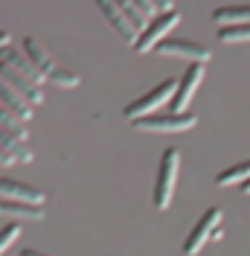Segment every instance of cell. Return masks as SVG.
Here are the masks:
<instances>
[{
	"instance_id": "obj_5",
	"label": "cell",
	"mask_w": 250,
	"mask_h": 256,
	"mask_svg": "<svg viewBox=\"0 0 250 256\" xmlns=\"http://www.w3.org/2000/svg\"><path fill=\"white\" fill-rule=\"evenodd\" d=\"M198 122V116L195 114H152V116H146L140 122H134V128H140V131H154V134H180V131H189V128H195Z\"/></svg>"
},
{
	"instance_id": "obj_14",
	"label": "cell",
	"mask_w": 250,
	"mask_h": 256,
	"mask_svg": "<svg viewBox=\"0 0 250 256\" xmlns=\"http://www.w3.org/2000/svg\"><path fill=\"white\" fill-rule=\"evenodd\" d=\"M0 79L6 82V84H12L15 90H20L32 105H41V102H44V90H41V88H35L32 82H26L24 76H18L15 70H9L6 64H0Z\"/></svg>"
},
{
	"instance_id": "obj_13",
	"label": "cell",
	"mask_w": 250,
	"mask_h": 256,
	"mask_svg": "<svg viewBox=\"0 0 250 256\" xmlns=\"http://www.w3.org/2000/svg\"><path fill=\"white\" fill-rule=\"evenodd\" d=\"M0 102H3V105H9V108H12L24 122H30V120H32V108H35V105H32L20 90H15L12 84H6L3 79H0Z\"/></svg>"
},
{
	"instance_id": "obj_19",
	"label": "cell",
	"mask_w": 250,
	"mask_h": 256,
	"mask_svg": "<svg viewBox=\"0 0 250 256\" xmlns=\"http://www.w3.org/2000/svg\"><path fill=\"white\" fill-rule=\"evenodd\" d=\"M0 126L9 128V131H26V122H24L9 105H3V102H0Z\"/></svg>"
},
{
	"instance_id": "obj_23",
	"label": "cell",
	"mask_w": 250,
	"mask_h": 256,
	"mask_svg": "<svg viewBox=\"0 0 250 256\" xmlns=\"http://www.w3.org/2000/svg\"><path fill=\"white\" fill-rule=\"evenodd\" d=\"M131 3H134V6L140 9V15L146 18V20H148V18L154 15V6H152V0H131Z\"/></svg>"
},
{
	"instance_id": "obj_9",
	"label": "cell",
	"mask_w": 250,
	"mask_h": 256,
	"mask_svg": "<svg viewBox=\"0 0 250 256\" xmlns=\"http://www.w3.org/2000/svg\"><path fill=\"white\" fill-rule=\"evenodd\" d=\"M204 73H206V64H189V70L184 73V79L178 82V94L172 99V111L174 114H186L189 102L195 99V90L204 82Z\"/></svg>"
},
{
	"instance_id": "obj_15",
	"label": "cell",
	"mask_w": 250,
	"mask_h": 256,
	"mask_svg": "<svg viewBox=\"0 0 250 256\" xmlns=\"http://www.w3.org/2000/svg\"><path fill=\"white\" fill-rule=\"evenodd\" d=\"M24 52H26L32 62H35L41 70H44V73H47V79L56 73V70H58V67H62V64H58V62H56V58L47 52V50H44V44H41V41H35L32 35H30V38H24Z\"/></svg>"
},
{
	"instance_id": "obj_12",
	"label": "cell",
	"mask_w": 250,
	"mask_h": 256,
	"mask_svg": "<svg viewBox=\"0 0 250 256\" xmlns=\"http://www.w3.org/2000/svg\"><path fill=\"white\" fill-rule=\"evenodd\" d=\"M0 216L9 222H41L44 207L41 204H24V201H6L0 198Z\"/></svg>"
},
{
	"instance_id": "obj_3",
	"label": "cell",
	"mask_w": 250,
	"mask_h": 256,
	"mask_svg": "<svg viewBox=\"0 0 250 256\" xmlns=\"http://www.w3.org/2000/svg\"><path fill=\"white\" fill-rule=\"evenodd\" d=\"M180 20V12L178 9H169V12H160L157 18H152L148 20V26L142 30V35L137 38V44H134V50L140 52V56H148V52H154L157 44H163L166 38H169V32H172V26Z\"/></svg>"
},
{
	"instance_id": "obj_26",
	"label": "cell",
	"mask_w": 250,
	"mask_h": 256,
	"mask_svg": "<svg viewBox=\"0 0 250 256\" xmlns=\"http://www.w3.org/2000/svg\"><path fill=\"white\" fill-rule=\"evenodd\" d=\"M12 163H15V160H12L6 152H3V148H0V166H12Z\"/></svg>"
},
{
	"instance_id": "obj_1",
	"label": "cell",
	"mask_w": 250,
	"mask_h": 256,
	"mask_svg": "<svg viewBox=\"0 0 250 256\" xmlns=\"http://www.w3.org/2000/svg\"><path fill=\"white\" fill-rule=\"evenodd\" d=\"M174 94H178V82L174 79H163L146 96L134 99L131 105H125V111H122L125 120H128V122H140V120H146V116H152V114H157L160 105H169V102L174 99Z\"/></svg>"
},
{
	"instance_id": "obj_11",
	"label": "cell",
	"mask_w": 250,
	"mask_h": 256,
	"mask_svg": "<svg viewBox=\"0 0 250 256\" xmlns=\"http://www.w3.org/2000/svg\"><path fill=\"white\" fill-rule=\"evenodd\" d=\"M0 148L15 163H32V152L26 146V131H9L0 126Z\"/></svg>"
},
{
	"instance_id": "obj_25",
	"label": "cell",
	"mask_w": 250,
	"mask_h": 256,
	"mask_svg": "<svg viewBox=\"0 0 250 256\" xmlns=\"http://www.w3.org/2000/svg\"><path fill=\"white\" fill-rule=\"evenodd\" d=\"M9 44H12V35H9V32H0V52L9 47Z\"/></svg>"
},
{
	"instance_id": "obj_20",
	"label": "cell",
	"mask_w": 250,
	"mask_h": 256,
	"mask_svg": "<svg viewBox=\"0 0 250 256\" xmlns=\"http://www.w3.org/2000/svg\"><path fill=\"white\" fill-rule=\"evenodd\" d=\"M47 82L58 84V88H76V84H78L82 79H78L73 70H64V67H58V70H56V73H52V76H50Z\"/></svg>"
},
{
	"instance_id": "obj_21",
	"label": "cell",
	"mask_w": 250,
	"mask_h": 256,
	"mask_svg": "<svg viewBox=\"0 0 250 256\" xmlns=\"http://www.w3.org/2000/svg\"><path fill=\"white\" fill-rule=\"evenodd\" d=\"M18 236H20V224H18V222L6 224V227L0 230V254H3V250H9V248H12V242H15Z\"/></svg>"
},
{
	"instance_id": "obj_28",
	"label": "cell",
	"mask_w": 250,
	"mask_h": 256,
	"mask_svg": "<svg viewBox=\"0 0 250 256\" xmlns=\"http://www.w3.org/2000/svg\"><path fill=\"white\" fill-rule=\"evenodd\" d=\"M242 192H244V195H250V180H244V184H242Z\"/></svg>"
},
{
	"instance_id": "obj_18",
	"label": "cell",
	"mask_w": 250,
	"mask_h": 256,
	"mask_svg": "<svg viewBox=\"0 0 250 256\" xmlns=\"http://www.w3.org/2000/svg\"><path fill=\"white\" fill-rule=\"evenodd\" d=\"M218 41H224V44H242V41H250V24L218 26Z\"/></svg>"
},
{
	"instance_id": "obj_4",
	"label": "cell",
	"mask_w": 250,
	"mask_h": 256,
	"mask_svg": "<svg viewBox=\"0 0 250 256\" xmlns=\"http://www.w3.org/2000/svg\"><path fill=\"white\" fill-rule=\"evenodd\" d=\"M221 218H224V212H221L218 207H210L206 212H204L201 218L195 222V227L189 230L186 242H184V254L186 256H195L204 250V244L216 236V230L221 227Z\"/></svg>"
},
{
	"instance_id": "obj_17",
	"label": "cell",
	"mask_w": 250,
	"mask_h": 256,
	"mask_svg": "<svg viewBox=\"0 0 250 256\" xmlns=\"http://www.w3.org/2000/svg\"><path fill=\"white\" fill-rule=\"evenodd\" d=\"M244 180H250V160L238 163V166H230V169H224V172L216 178L218 186H236V184H244Z\"/></svg>"
},
{
	"instance_id": "obj_2",
	"label": "cell",
	"mask_w": 250,
	"mask_h": 256,
	"mask_svg": "<svg viewBox=\"0 0 250 256\" xmlns=\"http://www.w3.org/2000/svg\"><path fill=\"white\" fill-rule=\"evenodd\" d=\"M178 169H180V148H166L160 158V169H157V184H154V207L163 212L169 210L174 195V184H178Z\"/></svg>"
},
{
	"instance_id": "obj_7",
	"label": "cell",
	"mask_w": 250,
	"mask_h": 256,
	"mask_svg": "<svg viewBox=\"0 0 250 256\" xmlns=\"http://www.w3.org/2000/svg\"><path fill=\"white\" fill-rule=\"evenodd\" d=\"M154 52L160 56H172V58H189L192 64H210L212 58V52L210 47H204V44H195V41H184V38H166L163 44H157Z\"/></svg>"
},
{
	"instance_id": "obj_24",
	"label": "cell",
	"mask_w": 250,
	"mask_h": 256,
	"mask_svg": "<svg viewBox=\"0 0 250 256\" xmlns=\"http://www.w3.org/2000/svg\"><path fill=\"white\" fill-rule=\"evenodd\" d=\"M152 6H154V12H169V9H174L172 0H152Z\"/></svg>"
},
{
	"instance_id": "obj_22",
	"label": "cell",
	"mask_w": 250,
	"mask_h": 256,
	"mask_svg": "<svg viewBox=\"0 0 250 256\" xmlns=\"http://www.w3.org/2000/svg\"><path fill=\"white\" fill-rule=\"evenodd\" d=\"M114 3H116V6H122L125 12H128V15L134 18V20H137V24H140L142 30H146V18L140 15V9H137V6H134V3H131V0H114Z\"/></svg>"
},
{
	"instance_id": "obj_27",
	"label": "cell",
	"mask_w": 250,
	"mask_h": 256,
	"mask_svg": "<svg viewBox=\"0 0 250 256\" xmlns=\"http://www.w3.org/2000/svg\"><path fill=\"white\" fill-rule=\"evenodd\" d=\"M20 256H47V254H41V250H32V248H24V250H20Z\"/></svg>"
},
{
	"instance_id": "obj_6",
	"label": "cell",
	"mask_w": 250,
	"mask_h": 256,
	"mask_svg": "<svg viewBox=\"0 0 250 256\" xmlns=\"http://www.w3.org/2000/svg\"><path fill=\"white\" fill-rule=\"evenodd\" d=\"M96 6H99V12L108 18V24L122 35L128 44H137V38L142 35V26L128 15V12H125L122 6H116L114 0H96Z\"/></svg>"
},
{
	"instance_id": "obj_10",
	"label": "cell",
	"mask_w": 250,
	"mask_h": 256,
	"mask_svg": "<svg viewBox=\"0 0 250 256\" xmlns=\"http://www.w3.org/2000/svg\"><path fill=\"white\" fill-rule=\"evenodd\" d=\"M0 198L6 201H24V204H41L44 207V192L30 186V184H20V180H9V178H0Z\"/></svg>"
},
{
	"instance_id": "obj_8",
	"label": "cell",
	"mask_w": 250,
	"mask_h": 256,
	"mask_svg": "<svg viewBox=\"0 0 250 256\" xmlns=\"http://www.w3.org/2000/svg\"><path fill=\"white\" fill-rule=\"evenodd\" d=\"M0 64H6L9 70H15L18 76H24L26 82H32L35 88H41V84L47 82V73H44L38 64L32 62V58L26 56V52H24V50L6 47V50H3V56H0Z\"/></svg>"
},
{
	"instance_id": "obj_16",
	"label": "cell",
	"mask_w": 250,
	"mask_h": 256,
	"mask_svg": "<svg viewBox=\"0 0 250 256\" xmlns=\"http://www.w3.org/2000/svg\"><path fill=\"white\" fill-rule=\"evenodd\" d=\"M212 24L216 26H238V24H250V6H221L212 12Z\"/></svg>"
}]
</instances>
